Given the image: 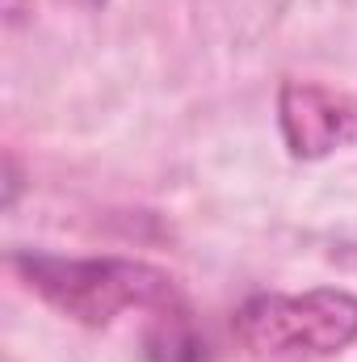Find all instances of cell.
<instances>
[{
	"label": "cell",
	"mask_w": 357,
	"mask_h": 362,
	"mask_svg": "<svg viewBox=\"0 0 357 362\" xmlns=\"http://www.w3.org/2000/svg\"><path fill=\"white\" fill-rule=\"evenodd\" d=\"M85 4H101V0H85Z\"/></svg>",
	"instance_id": "obj_5"
},
{
	"label": "cell",
	"mask_w": 357,
	"mask_h": 362,
	"mask_svg": "<svg viewBox=\"0 0 357 362\" xmlns=\"http://www.w3.org/2000/svg\"><path fill=\"white\" fill-rule=\"evenodd\" d=\"M277 114L290 152L303 160H320L357 139V101L324 85L290 81L277 97Z\"/></svg>",
	"instance_id": "obj_3"
},
{
	"label": "cell",
	"mask_w": 357,
	"mask_h": 362,
	"mask_svg": "<svg viewBox=\"0 0 357 362\" xmlns=\"http://www.w3.org/2000/svg\"><path fill=\"white\" fill-rule=\"evenodd\" d=\"M25 4H30V0H4V13H8V17L17 21V17L25 13Z\"/></svg>",
	"instance_id": "obj_4"
},
{
	"label": "cell",
	"mask_w": 357,
	"mask_h": 362,
	"mask_svg": "<svg viewBox=\"0 0 357 362\" xmlns=\"http://www.w3.org/2000/svg\"><path fill=\"white\" fill-rule=\"evenodd\" d=\"M236 341L265 362L332 358L357 341V295L320 286L303 295H253L236 312Z\"/></svg>",
	"instance_id": "obj_1"
},
{
	"label": "cell",
	"mask_w": 357,
	"mask_h": 362,
	"mask_svg": "<svg viewBox=\"0 0 357 362\" xmlns=\"http://www.w3.org/2000/svg\"><path fill=\"white\" fill-rule=\"evenodd\" d=\"M17 270L30 278V286L51 299L59 312L105 325L122 308H177L173 278L139 262H59V257H17Z\"/></svg>",
	"instance_id": "obj_2"
}]
</instances>
